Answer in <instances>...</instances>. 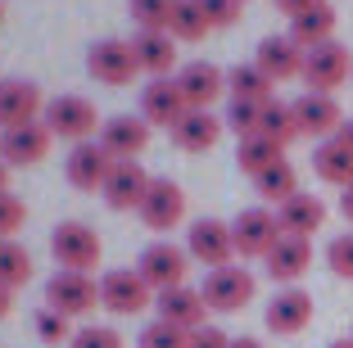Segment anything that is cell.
Listing matches in <instances>:
<instances>
[{
	"instance_id": "obj_53",
	"label": "cell",
	"mask_w": 353,
	"mask_h": 348,
	"mask_svg": "<svg viewBox=\"0 0 353 348\" xmlns=\"http://www.w3.org/2000/svg\"><path fill=\"white\" fill-rule=\"evenodd\" d=\"M240 5H245V0H240Z\"/></svg>"
},
{
	"instance_id": "obj_15",
	"label": "cell",
	"mask_w": 353,
	"mask_h": 348,
	"mask_svg": "<svg viewBox=\"0 0 353 348\" xmlns=\"http://www.w3.org/2000/svg\"><path fill=\"white\" fill-rule=\"evenodd\" d=\"M294 118H299V132L317 136V141L340 136V127L349 123L344 109H340V100H335V95H322V91H303L299 100H294Z\"/></svg>"
},
{
	"instance_id": "obj_40",
	"label": "cell",
	"mask_w": 353,
	"mask_h": 348,
	"mask_svg": "<svg viewBox=\"0 0 353 348\" xmlns=\"http://www.w3.org/2000/svg\"><path fill=\"white\" fill-rule=\"evenodd\" d=\"M326 263L340 280H353V236H335L326 245Z\"/></svg>"
},
{
	"instance_id": "obj_22",
	"label": "cell",
	"mask_w": 353,
	"mask_h": 348,
	"mask_svg": "<svg viewBox=\"0 0 353 348\" xmlns=\"http://www.w3.org/2000/svg\"><path fill=\"white\" fill-rule=\"evenodd\" d=\"M154 307H159V321H172V326H181V330H204V317H208L204 294L190 289V285L154 294Z\"/></svg>"
},
{
	"instance_id": "obj_29",
	"label": "cell",
	"mask_w": 353,
	"mask_h": 348,
	"mask_svg": "<svg viewBox=\"0 0 353 348\" xmlns=\"http://www.w3.org/2000/svg\"><path fill=\"white\" fill-rule=\"evenodd\" d=\"M285 37H294V41H299L303 50L335 41V10L322 0L317 10H308V14H299V19H290V32H285Z\"/></svg>"
},
{
	"instance_id": "obj_23",
	"label": "cell",
	"mask_w": 353,
	"mask_h": 348,
	"mask_svg": "<svg viewBox=\"0 0 353 348\" xmlns=\"http://www.w3.org/2000/svg\"><path fill=\"white\" fill-rule=\"evenodd\" d=\"M222 127H227V118H218L213 109H186V118L172 127V141L186 154H204L222 141Z\"/></svg>"
},
{
	"instance_id": "obj_46",
	"label": "cell",
	"mask_w": 353,
	"mask_h": 348,
	"mask_svg": "<svg viewBox=\"0 0 353 348\" xmlns=\"http://www.w3.org/2000/svg\"><path fill=\"white\" fill-rule=\"evenodd\" d=\"M340 213H344V222H353V185L340 190Z\"/></svg>"
},
{
	"instance_id": "obj_6",
	"label": "cell",
	"mask_w": 353,
	"mask_h": 348,
	"mask_svg": "<svg viewBox=\"0 0 353 348\" xmlns=\"http://www.w3.org/2000/svg\"><path fill=\"white\" fill-rule=\"evenodd\" d=\"M186 254L195 258V263H204L208 272L231 267V258H236V236H231V222H218V217H199V222H190V231H186Z\"/></svg>"
},
{
	"instance_id": "obj_5",
	"label": "cell",
	"mask_w": 353,
	"mask_h": 348,
	"mask_svg": "<svg viewBox=\"0 0 353 348\" xmlns=\"http://www.w3.org/2000/svg\"><path fill=\"white\" fill-rule=\"evenodd\" d=\"M136 272L145 276V285L154 289V294H163V289L186 285L190 254H186L181 245H168V240H154V245H145V249H141V258H136Z\"/></svg>"
},
{
	"instance_id": "obj_32",
	"label": "cell",
	"mask_w": 353,
	"mask_h": 348,
	"mask_svg": "<svg viewBox=\"0 0 353 348\" xmlns=\"http://www.w3.org/2000/svg\"><path fill=\"white\" fill-rule=\"evenodd\" d=\"M259 136H268V141H276V145H290L294 136H303L299 118H294V104H285V100H268V104H263Z\"/></svg>"
},
{
	"instance_id": "obj_10",
	"label": "cell",
	"mask_w": 353,
	"mask_h": 348,
	"mask_svg": "<svg viewBox=\"0 0 353 348\" xmlns=\"http://www.w3.org/2000/svg\"><path fill=\"white\" fill-rule=\"evenodd\" d=\"M114 154L104 150L100 141H82L68 150V158H63V176H68V185L73 190H86V195H95V190H104V181H109V172H114Z\"/></svg>"
},
{
	"instance_id": "obj_52",
	"label": "cell",
	"mask_w": 353,
	"mask_h": 348,
	"mask_svg": "<svg viewBox=\"0 0 353 348\" xmlns=\"http://www.w3.org/2000/svg\"><path fill=\"white\" fill-rule=\"evenodd\" d=\"M349 339H353V330H349Z\"/></svg>"
},
{
	"instance_id": "obj_4",
	"label": "cell",
	"mask_w": 353,
	"mask_h": 348,
	"mask_svg": "<svg viewBox=\"0 0 353 348\" xmlns=\"http://www.w3.org/2000/svg\"><path fill=\"white\" fill-rule=\"evenodd\" d=\"M154 303V289L145 285V276L136 267H114L100 276V307H109L114 317H136Z\"/></svg>"
},
{
	"instance_id": "obj_45",
	"label": "cell",
	"mask_w": 353,
	"mask_h": 348,
	"mask_svg": "<svg viewBox=\"0 0 353 348\" xmlns=\"http://www.w3.org/2000/svg\"><path fill=\"white\" fill-rule=\"evenodd\" d=\"M10 307H14V289H10V285H0V321L10 317Z\"/></svg>"
},
{
	"instance_id": "obj_21",
	"label": "cell",
	"mask_w": 353,
	"mask_h": 348,
	"mask_svg": "<svg viewBox=\"0 0 353 348\" xmlns=\"http://www.w3.org/2000/svg\"><path fill=\"white\" fill-rule=\"evenodd\" d=\"M303 59H308V50H303L294 37H263V41H259V54H254V63L268 72L272 82L303 77Z\"/></svg>"
},
{
	"instance_id": "obj_39",
	"label": "cell",
	"mask_w": 353,
	"mask_h": 348,
	"mask_svg": "<svg viewBox=\"0 0 353 348\" xmlns=\"http://www.w3.org/2000/svg\"><path fill=\"white\" fill-rule=\"evenodd\" d=\"M23 222H28V204L5 190V195H0V240H14Z\"/></svg>"
},
{
	"instance_id": "obj_37",
	"label": "cell",
	"mask_w": 353,
	"mask_h": 348,
	"mask_svg": "<svg viewBox=\"0 0 353 348\" xmlns=\"http://www.w3.org/2000/svg\"><path fill=\"white\" fill-rule=\"evenodd\" d=\"M259 123H263V104H250V100H231L227 109V127L245 141V136H259Z\"/></svg>"
},
{
	"instance_id": "obj_51",
	"label": "cell",
	"mask_w": 353,
	"mask_h": 348,
	"mask_svg": "<svg viewBox=\"0 0 353 348\" xmlns=\"http://www.w3.org/2000/svg\"><path fill=\"white\" fill-rule=\"evenodd\" d=\"M0 23H5V5H0Z\"/></svg>"
},
{
	"instance_id": "obj_18",
	"label": "cell",
	"mask_w": 353,
	"mask_h": 348,
	"mask_svg": "<svg viewBox=\"0 0 353 348\" xmlns=\"http://www.w3.org/2000/svg\"><path fill=\"white\" fill-rule=\"evenodd\" d=\"M100 145L109 154H114L118 163H132V158H141L145 154V145H150V123L141 118V113H118V118H104V127H100Z\"/></svg>"
},
{
	"instance_id": "obj_2",
	"label": "cell",
	"mask_w": 353,
	"mask_h": 348,
	"mask_svg": "<svg viewBox=\"0 0 353 348\" xmlns=\"http://www.w3.org/2000/svg\"><path fill=\"white\" fill-rule=\"evenodd\" d=\"M41 123L50 127L59 141H95V132H100V113H95V104L86 100V95H54V100H46V113Z\"/></svg>"
},
{
	"instance_id": "obj_35",
	"label": "cell",
	"mask_w": 353,
	"mask_h": 348,
	"mask_svg": "<svg viewBox=\"0 0 353 348\" xmlns=\"http://www.w3.org/2000/svg\"><path fill=\"white\" fill-rule=\"evenodd\" d=\"M127 10H132V19H136L141 32H168L176 0H127Z\"/></svg>"
},
{
	"instance_id": "obj_30",
	"label": "cell",
	"mask_w": 353,
	"mask_h": 348,
	"mask_svg": "<svg viewBox=\"0 0 353 348\" xmlns=\"http://www.w3.org/2000/svg\"><path fill=\"white\" fill-rule=\"evenodd\" d=\"M254 190H259V199H268V204H285V199H294L299 195V172H294L285 158L281 163H272L268 172H259L254 176Z\"/></svg>"
},
{
	"instance_id": "obj_36",
	"label": "cell",
	"mask_w": 353,
	"mask_h": 348,
	"mask_svg": "<svg viewBox=\"0 0 353 348\" xmlns=\"http://www.w3.org/2000/svg\"><path fill=\"white\" fill-rule=\"evenodd\" d=\"M136 348H190V330L172 326V321H150L145 330H141V339H136Z\"/></svg>"
},
{
	"instance_id": "obj_48",
	"label": "cell",
	"mask_w": 353,
	"mask_h": 348,
	"mask_svg": "<svg viewBox=\"0 0 353 348\" xmlns=\"http://www.w3.org/2000/svg\"><path fill=\"white\" fill-rule=\"evenodd\" d=\"M340 141H344V145H349V150H353V118H349V123L340 127Z\"/></svg>"
},
{
	"instance_id": "obj_19",
	"label": "cell",
	"mask_w": 353,
	"mask_h": 348,
	"mask_svg": "<svg viewBox=\"0 0 353 348\" xmlns=\"http://www.w3.org/2000/svg\"><path fill=\"white\" fill-rule=\"evenodd\" d=\"M150 181H154V176L136 163V158H132V163H114V172H109V181H104L100 195H104V204L114 208V213H132V208L145 204Z\"/></svg>"
},
{
	"instance_id": "obj_31",
	"label": "cell",
	"mask_w": 353,
	"mask_h": 348,
	"mask_svg": "<svg viewBox=\"0 0 353 348\" xmlns=\"http://www.w3.org/2000/svg\"><path fill=\"white\" fill-rule=\"evenodd\" d=\"M281 158H285V145L268 141V136H245V141L236 145V163H240V172H250V176L268 172L272 163H281Z\"/></svg>"
},
{
	"instance_id": "obj_12",
	"label": "cell",
	"mask_w": 353,
	"mask_h": 348,
	"mask_svg": "<svg viewBox=\"0 0 353 348\" xmlns=\"http://www.w3.org/2000/svg\"><path fill=\"white\" fill-rule=\"evenodd\" d=\"M50 141H54V132L41 118L23 123V127H10V132H0V158L10 167H37L50 154Z\"/></svg>"
},
{
	"instance_id": "obj_1",
	"label": "cell",
	"mask_w": 353,
	"mask_h": 348,
	"mask_svg": "<svg viewBox=\"0 0 353 348\" xmlns=\"http://www.w3.org/2000/svg\"><path fill=\"white\" fill-rule=\"evenodd\" d=\"M50 254H54V263H59V272H86V276H91L95 267H100V258H104V245H100V236H95V226L59 222L50 231Z\"/></svg>"
},
{
	"instance_id": "obj_7",
	"label": "cell",
	"mask_w": 353,
	"mask_h": 348,
	"mask_svg": "<svg viewBox=\"0 0 353 348\" xmlns=\"http://www.w3.org/2000/svg\"><path fill=\"white\" fill-rule=\"evenodd\" d=\"M100 303V280H91L86 272H54L46 280V307L63 312V317H86Z\"/></svg>"
},
{
	"instance_id": "obj_20",
	"label": "cell",
	"mask_w": 353,
	"mask_h": 348,
	"mask_svg": "<svg viewBox=\"0 0 353 348\" xmlns=\"http://www.w3.org/2000/svg\"><path fill=\"white\" fill-rule=\"evenodd\" d=\"M176 86H181L190 109H213V104L227 95V72H222L218 63H208V59H195V63H186V68L176 72Z\"/></svg>"
},
{
	"instance_id": "obj_42",
	"label": "cell",
	"mask_w": 353,
	"mask_h": 348,
	"mask_svg": "<svg viewBox=\"0 0 353 348\" xmlns=\"http://www.w3.org/2000/svg\"><path fill=\"white\" fill-rule=\"evenodd\" d=\"M199 10L213 28H231L240 19V0H199Z\"/></svg>"
},
{
	"instance_id": "obj_50",
	"label": "cell",
	"mask_w": 353,
	"mask_h": 348,
	"mask_svg": "<svg viewBox=\"0 0 353 348\" xmlns=\"http://www.w3.org/2000/svg\"><path fill=\"white\" fill-rule=\"evenodd\" d=\"M331 348H353V339H335V344Z\"/></svg>"
},
{
	"instance_id": "obj_14",
	"label": "cell",
	"mask_w": 353,
	"mask_h": 348,
	"mask_svg": "<svg viewBox=\"0 0 353 348\" xmlns=\"http://www.w3.org/2000/svg\"><path fill=\"white\" fill-rule=\"evenodd\" d=\"M136 213H141V222H145L150 231H172V226H181V217H186V190L176 181H168V176H154L145 204L136 208Z\"/></svg>"
},
{
	"instance_id": "obj_43",
	"label": "cell",
	"mask_w": 353,
	"mask_h": 348,
	"mask_svg": "<svg viewBox=\"0 0 353 348\" xmlns=\"http://www.w3.org/2000/svg\"><path fill=\"white\" fill-rule=\"evenodd\" d=\"M190 348H231V335L218 326H204V330H190Z\"/></svg>"
},
{
	"instance_id": "obj_16",
	"label": "cell",
	"mask_w": 353,
	"mask_h": 348,
	"mask_svg": "<svg viewBox=\"0 0 353 348\" xmlns=\"http://www.w3.org/2000/svg\"><path fill=\"white\" fill-rule=\"evenodd\" d=\"M186 95H181V86H176V77H154V82L141 91V118H145L150 127H168L172 132L181 118H186Z\"/></svg>"
},
{
	"instance_id": "obj_33",
	"label": "cell",
	"mask_w": 353,
	"mask_h": 348,
	"mask_svg": "<svg viewBox=\"0 0 353 348\" xmlns=\"http://www.w3.org/2000/svg\"><path fill=\"white\" fill-rule=\"evenodd\" d=\"M168 32H172V41H204L208 32H213V23L204 19L199 0H176V10H172V23H168Z\"/></svg>"
},
{
	"instance_id": "obj_17",
	"label": "cell",
	"mask_w": 353,
	"mask_h": 348,
	"mask_svg": "<svg viewBox=\"0 0 353 348\" xmlns=\"http://www.w3.org/2000/svg\"><path fill=\"white\" fill-rule=\"evenodd\" d=\"M263 321H268L272 335H299V330H308L312 321V294L299 285H285L272 294L268 312H263Z\"/></svg>"
},
{
	"instance_id": "obj_26",
	"label": "cell",
	"mask_w": 353,
	"mask_h": 348,
	"mask_svg": "<svg viewBox=\"0 0 353 348\" xmlns=\"http://www.w3.org/2000/svg\"><path fill=\"white\" fill-rule=\"evenodd\" d=\"M276 222H281V231H285V236H303L308 240L312 231H322L326 226V204L317 195H294V199H285V204L276 208Z\"/></svg>"
},
{
	"instance_id": "obj_47",
	"label": "cell",
	"mask_w": 353,
	"mask_h": 348,
	"mask_svg": "<svg viewBox=\"0 0 353 348\" xmlns=\"http://www.w3.org/2000/svg\"><path fill=\"white\" fill-rule=\"evenodd\" d=\"M5 190H10V163L0 158V195H5Z\"/></svg>"
},
{
	"instance_id": "obj_3",
	"label": "cell",
	"mask_w": 353,
	"mask_h": 348,
	"mask_svg": "<svg viewBox=\"0 0 353 348\" xmlns=\"http://www.w3.org/2000/svg\"><path fill=\"white\" fill-rule=\"evenodd\" d=\"M199 294H204L208 312H245V307L254 303V294H259V280H254V272H245V267H218V272H208L204 285H199Z\"/></svg>"
},
{
	"instance_id": "obj_28",
	"label": "cell",
	"mask_w": 353,
	"mask_h": 348,
	"mask_svg": "<svg viewBox=\"0 0 353 348\" xmlns=\"http://www.w3.org/2000/svg\"><path fill=\"white\" fill-rule=\"evenodd\" d=\"M227 91H231V100H250V104L276 100V95H272V91H276V82H272L259 63H236V68L227 72Z\"/></svg>"
},
{
	"instance_id": "obj_34",
	"label": "cell",
	"mask_w": 353,
	"mask_h": 348,
	"mask_svg": "<svg viewBox=\"0 0 353 348\" xmlns=\"http://www.w3.org/2000/svg\"><path fill=\"white\" fill-rule=\"evenodd\" d=\"M32 280V254L19 240H0V285L23 289Z\"/></svg>"
},
{
	"instance_id": "obj_49",
	"label": "cell",
	"mask_w": 353,
	"mask_h": 348,
	"mask_svg": "<svg viewBox=\"0 0 353 348\" xmlns=\"http://www.w3.org/2000/svg\"><path fill=\"white\" fill-rule=\"evenodd\" d=\"M231 348H263V344H259V339H245V335H240V339H231Z\"/></svg>"
},
{
	"instance_id": "obj_25",
	"label": "cell",
	"mask_w": 353,
	"mask_h": 348,
	"mask_svg": "<svg viewBox=\"0 0 353 348\" xmlns=\"http://www.w3.org/2000/svg\"><path fill=\"white\" fill-rule=\"evenodd\" d=\"M132 50H136L141 72H150V77H172V68H176V41H172V32H136Z\"/></svg>"
},
{
	"instance_id": "obj_38",
	"label": "cell",
	"mask_w": 353,
	"mask_h": 348,
	"mask_svg": "<svg viewBox=\"0 0 353 348\" xmlns=\"http://www.w3.org/2000/svg\"><path fill=\"white\" fill-rule=\"evenodd\" d=\"M37 335H41V344H73L77 330H68V317H63V312L41 307V312H37Z\"/></svg>"
},
{
	"instance_id": "obj_24",
	"label": "cell",
	"mask_w": 353,
	"mask_h": 348,
	"mask_svg": "<svg viewBox=\"0 0 353 348\" xmlns=\"http://www.w3.org/2000/svg\"><path fill=\"white\" fill-rule=\"evenodd\" d=\"M263 263H268V276L276 280V285H294L312 263V245L303 236H281Z\"/></svg>"
},
{
	"instance_id": "obj_44",
	"label": "cell",
	"mask_w": 353,
	"mask_h": 348,
	"mask_svg": "<svg viewBox=\"0 0 353 348\" xmlns=\"http://www.w3.org/2000/svg\"><path fill=\"white\" fill-rule=\"evenodd\" d=\"M272 5H276V10L285 14V19H299V14L317 10V5H322V0H272Z\"/></svg>"
},
{
	"instance_id": "obj_9",
	"label": "cell",
	"mask_w": 353,
	"mask_h": 348,
	"mask_svg": "<svg viewBox=\"0 0 353 348\" xmlns=\"http://www.w3.org/2000/svg\"><path fill=\"white\" fill-rule=\"evenodd\" d=\"M86 72H91L95 82H104V86H132V77L141 72V63H136L132 41L104 37V41H95L91 50H86Z\"/></svg>"
},
{
	"instance_id": "obj_27",
	"label": "cell",
	"mask_w": 353,
	"mask_h": 348,
	"mask_svg": "<svg viewBox=\"0 0 353 348\" xmlns=\"http://www.w3.org/2000/svg\"><path fill=\"white\" fill-rule=\"evenodd\" d=\"M312 172L322 176L326 185H340V190H349V185H353V150L340 141V136H331V141H317V150H312Z\"/></svg>"
},
{
	"instance_id": "obj_8",
	"label": "cell",
	"mask_w": 353,
	"mask_h": 348,
	"mask_svg": "<svg viewBox=\"0 0 353 348\" xmlns=\"http://www.w3.org/2000/svg\"><path fill=\"white\" fill-rule=\"evenodd\" d=\"M349 77H353V59H349V50H344L340 41L312 45L308 59H303V86H308V91L335 95Z\"/></svg>"
},
{
	"instance_id": "obj_13",
	"label": "cell",
	"mask_w": 353,
	"mask_h": 348,
	"mask_svg": "<svg viewBox=\"0 0 353 348\" xmlns=\"http://www.w3.org/2000/svg\"><path fill=\"white\" fill-rule=\"evenodd\" d=\"M41 113H46V95L37 82H28V77H5L0 82V132L37 123Z\"/></svg>"
},
{
	"instance_id": "obj_11",
	"label": "cell",
	"mask_w": 353,
	"mask_h": 348,
	"mask_svg": "<svg viewBox=\"0 0 353 348\" xmlns=\"http://www.w3.org/2000/svg\"><path fill=\"white\" fill-rule=\"evenodd\" d=\"M231 236H236V254L240 258H268L285 231H281L276 213L272 208H240V217L231 222Z\"/></svg>"
},
{
	"instance_id": "obj_41",
	"label": "cell",
	"mask_w": 353,
	"mask_h": 348,
	"mask_svg": "<svg viewBox=\"0 0 353 348\" xmlns=\"http://www.w3.org/2000/svg\"><path fill=\"white\" fill-rule=\"evenodd\" d=\"M68 348H123V335L114 326H82Z\"/></svg>"
}]
</instances>
